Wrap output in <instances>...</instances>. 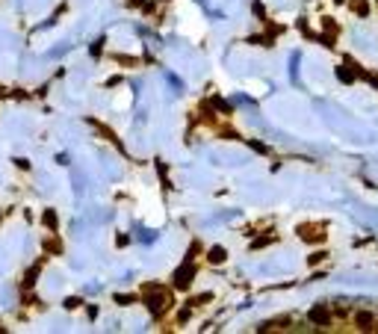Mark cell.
I'll use <instances>...</instances> for the list:
<instances>
[{
    "instance_id": "7a4b0ae2",
    "label": "cell",
    "mask_w": 378,
    "mask_h": 334,
    "mask_svg": "<svg viewBox=\"0 0 378 334\" xmlns=\"http://www.w3.org/2000/svg\"><path fill=\"white\" fill-rule=\"evenodd\" d=\"M314 320L316 322H328V310H314Z\"/></svg>"
},
{
    "instance_id": "6da1fadb",
    "label": "cell",
    "mask_w": 378,
    "mask_h": 334,
    "mask_svg": "<svg viewBox=\"0 0 378 334\" xmlns=\"http://www.w3.org/2000/svg\"><path fill=\"white\" fill-rule=\"evenodd\" d=\"M210 260H213V264H222V260H224V248H213V252H210Z\"/></svg>"
}]
</instances>
